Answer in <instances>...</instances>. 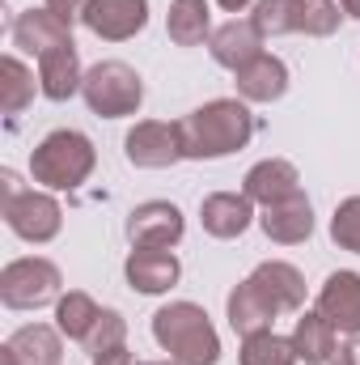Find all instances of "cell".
I'll return each instance as SVG.
<instances>
[{
    "label": "cell",
    "mask_w": 360,
    "mask_h": 365,
    "mask_svg": "<svg viewBox=\"0 0 360 365\" xmlns=\"http://www.w3.org/2000/svg\"><path fill=\"white\" fill-rule=\"evenodd\" d=\"M250 136H255V115H250V106L238 102V98H212V102L195 106L191 115L179 119L182 158H191V162L229 158V153L246 149Z\"/></svg>",
    "instance_id": "6da1fadb"
},
{
    "label": "cell",
    "mask_w": 360,
    "mask_h": 365,
    "mask_svg": "<svg viewBox=\"0 0 360 365\" xmlns=\"http://www.w3.org/2000/svg\"><path fill=\"white\" fill-rule=\"evenodd\" d=\"M153 340L174 365H216L221 361V336L203 306L170 302L153 314Z\"/></svg>",
    "instance_id": "7a4b0ae2"
},
{
    "label": "cell",
    "mask_w": 360,
    "mask_h": 365,
    "mask_svg": "<svg viewBox=\"0 0 360 365\" xmlns=\"http://www.w3.org/2000/svg\"><path fill=\"white\" fill-rule=\"evenodd\" d=\"M93 166H97L93 140L85 132H73V128H60V132L43 136L34 145V153H30L34 182L51 187V191H77L93 175Z\"/></svg>",
    "instance_id": "3957f363"
},
{
    "label": "cell",
    "mask_w": 360,
    "mask_h": 365,
    "mask_svg": "<svg viewBox=\"0 0 360 365\" xmlns=\"http://www.w3.org/2000/svg\"><path fill=\"white\" fill-rule=\"evenodd\" d=\"M85 106L102 119H123V115H136L140 102H144V81L132 64L123 60H102L85 73Z\"/></svg>",
    "instance_id": "277c9868"
},
{
    "label": "cell",
    "mask_w": 360,
    "mask_h": 365,
    "mask_svg": "<svg viewBox=\"0 0 360 365\" xmlns=\"http://www.w3.org/2000/svg\"><path fill=\"white\" fill-rule=\"evenodd\" d=\"M60 284H64V276H60V268L51 259L26 255V259L4 264V272H0V302L9 310H38L47 302H60Z\"/></svg>",
    "instance_id": "5b68a950"
},
{
    "label": "cell",
    "mask_w": 360,
    "mask_h": 365,
    "mask_svg": "<svg viewBox=\"0 0 360 365\" xmlns=\"http://www.w3.org/2000/svg\"><path fill=\"white\" fill-rule=\"evenodd\" d=\"M4 221L26 242H51L64 225V208L47 191H21L13 204H4Z\"/></svg>",
    "instance_id": "8992f818"
},
{
    "label": "cell",
    "mask_w": 360,
    "mask_h": 365,
    "mask_svg": "<svg viewBox=\"0 0 360 365\" xmlns=\"http://www.w3.org/2000/svg\"><path fill=\"white\" fill-rule=\"evenodd\" d=\"M182 234H186V221H182L179 204L170 200H149V204H136L132 217H127V238L132 247H157V251H170L179 247Z\"/></svg>",
    "instance_id": "52a82bcc"
},
{
    "label": "cell",
    "mask_w": 360,
    "mask_h": 365,
    "mask_svg": "<svg viewBox=\"0 0 360 365\" xmlns=\"http://www.w3.org/2000/svg\"><path fill=\"white\" fill-rule=\"evenodd\" d=\"M123 153L132 166L140 170H166L182 158V145H179V123H162V119H144L127 132L123 140Z\"/></svg>",
    "instance_id": "ba28073f"
},
{
    "label": "cell",
    "mask_w": 360,
    "mask_h": 365,
    "mask_svg": "<svg viewBox=\"0 0 360 365\" xmlns=\"http://www.w3.org/2000/svg\"><path fill=\"white\" fill-rule=\"evenodd\" d=\"M263 38H268V34L255 26V17H229L225 26L212 30L208 51H212V60H216L221 68L238 73V68H246L250 60L263 56Z\"/></svg>",
    "instance_id": "9c48e42d"
},
{
    "label": "cell",
    "mask_w": 360,
    "mask_h": 365,
    "mask_svg": "<svg viewBox=\"0 0 360 365\" xmlns=\"http://www.w3.org/2000/svg\"><path fill=\"white\" fill-rule=\"evenodd\" d=\"M335 331L360 336V272H331L318 289V306H314Z\"/></svg>",
    "instance_id": "30bf717a"
},
{
    "label": "cell",
    "mask_w": 360,
    "mask_h": 365,
    "mask_svg": "<svg viewBox=\"0 0 360 365\" xmlns=\"http://www.w3.org/2000/svg\"><path fill=\"white\" fill-rule=\"evenodd\" d=\"M123 276H127V284H132L136 293L157 297V293H170V289L179 284L182 264H179V255H174V251L132 247V255H127V264H123Z\"/></svg>",
    "instance_id": "8fae6325"
},
{
    "label": "cell",
    "mask_w": 360,
    "mask_h": 365,
    "mask_svg": "<svg viewBox=\"0 0 360 365\" xmlns=\"http://www.w3.org/2000/svg\"><path fill=\"white\" fill-rule=\"evenodd\" d=\"M85 26L106 43H127L149 26V0H93Z\"/></svg>",
    "instance_id": "7c38bea8"
},
{
    "label": "cell",
    "mask_w": 360,
    "mask_h": 365,
    "mask_svg": "<svg viewBox=\"0 0 360 365\" xmlns=\"http://www.w3.org/2000/svg\"><path fill=\"white\" fill-rule=\"evenodd\" d=\"M60 327L47 323H30L17 327L9 336V344L0 349V365H60L64 361V344H60Z\"/></svg>",
    "instance_id": "4fadbf2b"
},
{
    "label": "cell",
    "mask_w": 360,
    "mask_h": 365,
    "mask_svg": "<svg viewBox=\"0 0 360 365\" xmlns=\"http://www.w3.org/2000/svg\"><path fill=\"white\" fill-rule=\"evenodd\" d=\"M73 43V26H64L51 9H26L17 21H13V47L30 51V56H47L55 47H68Z\"/></svg>",
    "instance_id": "5bb4252c"
},
{
    "label": "cell",
    "mask_w": 360,
    "mask_h": 365,
    "mask_svg": "<svg viewBox=\"0 0 360 365\" xmlns=\"http://www.w3.org/2000/svg\"><path fill=\"white\" fill-rule=\"evenodd\" d=\"M297 191H301V175H297V166L284 162V158H268V162L250 166L246 179H242V195H246L250 204H263V208L288 200V195H297Z\"/></svg>",
    "instance_id": "9a60e30c"
},
{
    "label": "cell",
    "mask_w": 360,
    "mask_h": 365,
    "mask_svg": "<svg viewBox=\"0 0 360 365\" xmlns=\"http://www.w3.org/2000/svg\"><path fill=\"white\" fill-rule=\"evenodd\" d=\"M259 225H263V234H268L271 242H280V247L305 242L314 234V204L305 200V191H297V195H288V200L263 208Z\"/></svg>",
    "instance_id": "2e32d148"
},
{
    "label": "cell",
    "mask_w": 360,
    "mask_h": 365,
    "mask_svg": "<svg viewBox=\"0 0 360 365\" xmlns=\"http://www.w3.org/2000/svg\"><path fill=\"white\" fill-rule=\"evenodd\" d=\"M280 306L263 293V284L255 276H246L233 293H229V327L238 336H255V331H271Z\"/></svg>",
    "instance_id": "e0dca14e"
},
{
    "label": "cell",
    "mask_w": 360,
    "mask_h": 365,
    "mask_svg": "<svg viewBox=\"0 0 360 365\" xmlns=\"http://www.w3.org/2000/svg\"><path fill=\"white\" fill-rule=\"evenodd\" d=\"M199 221H203V230L212 238H242L250 230V221H255V208L238 191H212L199 204Z\"/></svg>",
    "instance_id": "ac0fdd59"
},
{
    "label": "cell",
    "mask_w": 360,
    "mask_h": 365,
    "mask_svg": "<svg viewBox=\"0 0 360 365\" xmlns=\"http://www.w3.org/2000/svg\"><path fill=\"white\" fill-rule=\"evenodd\" d=\"M85 86V73H81V56H77V43L68 47H55L38 60V90L47 93L51 102H68L73 93H81Z\"/></svg>",
    "instance_id": "d6986e66"
},
{
    "label": "cell",
    "mask_w": 360,
    "mask_h": 365,
    "mask_svg": "<svg viewBox=\"0 0 360 365\" xmlns=\"http://www.w3.org/2000/svg\"><path fill=\"white\" fill-rule=\"evenodd\" d=\"M233 77H238L242 102H275V98H284V90H288V64L280 56H268V51L259 60H250L246 68H238Z\"/></svg>",
    "instance_id": "ffe728a7"
},
{
    "label": "cell",
    "mask_w": 360,
    "mask_h": 365,
    "mask_svg": "<svg viewBox=\"0 0 360 365\" xmlns=\"http://www.w3.org/2000/svg\"><path fill=\"white\" fill-rule=\"evenodd\" d=\"M292 349H297V361L305 365H331L335 349H339V331L318 314V310H305L297 319V331H292Z\"/></svg>",
    "instance_id": "44dd1931"
},
{
    "label": "cell",
    "mask_w": 360,
    "mask_h": 365,
    "mask_svg": "<svg viewBox=\"0 0 360 365\" xmlns=\"http://www.w3.org/2000/svg\"><path fill=\"white\" fill-rule=\"evenodd\" d=\"M250 276L263 284V293H268L280 310H301V306H305V276L297 272L292 264L268 259V264H259Z\"/></svg>",
    "instance_id": "7402d4cb"
},
{
    "label": "cell",
    "mask_w": 360,
    "mask_h": 365,
    "mask_svg": "<svg viewBox=\"0 0 360 365\" xmlns=\"http://www.w3.org/2000/svg\"><path fill=\"white\" fill-rule=\"evenodd\" d=\"M166 30L179 47H199L203 38H212V13L208 0H170L166 13Z\"/></svg>",
    "instance_id": "603a6c76"
},
{
    "label": "cell",
    "mask_w": 360,
    "mask_h": 365,
    "mask_svg": "<svg viewBox=\"0 0 360 365\" xmlns=\"http://www.w3.org/2000/svg\"><path fill=\"white\" fill-rule=\"evenodd\" d=\"M97 314H102V306L93 302L90 293H81V289H73V293H64L55 302V327L68 340H85L93 331V323H97Z\"/></svg>",
    "instance_id": "cb8c5ba5"
},
{
    "label": "cell",
    "mask_w": 360,
    "mask_h": 365,
    "mask_svg": "<svg viewBox=\"0 0 360 365\" xmlns=\"http://www.w3.org/2000/svg\"><path fill=\"white\" fill-rule=\"evenodd\" d=\"M0 110L4 115H17L34 102V73L17 60V56H4L0 60Z\"/></svg>",
    "instance_id": "d4e9b609"
},
{
    "label": "cell",
    "mask_w": 360,
    "mask_h": 365,
    "mask_svg": "<svg viewBox=\"0 0 360 365\" xmlns=\"http://www.w3.org/2000/svg\"><path fill=\"white\" fill-rule=\"evenodd\" d=\"M242 365H297V349L292 340L275 336V331H255V336H242Z\"/></svg>",
    "instance_id": "484cf974"
},
{
    "label": "cell",
    "mask_w": 360,
    "mask_h": 365,
    "mask_svg": "<svg viewBox=\"0 0 360 365\" xmlns=\"http://www.w3.org/2000/svg\"><path fill=\"white\" fill-rule=\"evenodd\" d=\"M344 4L339 0H297V34H309V38H327L339 30V13Z\"/></svg>",
    "instance_id": "4316f807"
},
{
    "label": "cell",
    "mask_w": 360,
    "mask_h": 365,
    "mask_svg": "<svg viewBox=\"0 0 360 365\" xmlns=\"http://www.w3.org/2000/svg\"><path fill=\"white\" fill-rule=\"evenodd\" d=\"M81 344H85L90 357H102V353H110V349H123V344H127V319H123L119 310H102L97 323H93V331Z\"/></svg>",
    "instance_id": "83f0119b"
},
{
    "label": "cell",
    "mask_w": 360,
    "mask_h": 365,
    "mask_svg": "<svg viewBox=\"0 0 360 365\" xmlns=\"http://www.w3.org/2000/svg\"><path fill=\"white\" fill-rule=\"evenodd\" d=\"M255 26L280 38V34H297V0H259L255 4Z\"/></svg>",
    "instance_id": "f1b7e54d"
},
{
    "label": "cell",
    "mask_w": 360,
    "mask_h": 365,
    "mask_svg": "<svg viewBox=\"0 0 360 365\" xmlns=\"http://www.w3.org/2000/svg\"><path fill=\"white\" fill-rule=\"evenodd\" d=\"M331 238H335L339 251L360 255V195H348V200L335 208V217H331Z\"/></svg>",
    "instance_id": "f546056e"
},
{
    "label": "cell",
    "mask_w": 360,
    "mask_h": 365,
    "mask_svg": "<svg viewBox=\"0 0 360 365\" xmlns=\"http://www.w3.org/2000/svg\"><path fill=\"white\" fill-rule=\"evenodd\" d=\"M93 0H43V9H51L64 26H77V21H85V13H90Z\"/></svg>",
    "instance_id": "4dcf8cb0"
},
{
    "label": "cell",
    "mask_w": 360,
    "mask_h": 365,
    "mask_svg": "<svg viewBox=\"0 0 360 365\" xmlns=\"http://www.w3.org/2000/svg\"><path fill=\"white\" fill-rule=\"evenodd\" d=\"M331 365H360V336H352L348 344H339L335 357H331Z\"/></svg>",
    "instance_id": "1f68e13d"
},
{
    "label": "cell",
    "mask_w": 360,
    "mask_h": 365,
    "mask_svg": "<svg viewBox=\"0 0 360 365\" xmlns=\"http://www.w3.org/2000/svg\"><path fill=\"white\" fill-rule=\"evenodd\" d=\"M93 365H140V361H136V353H127V344H123V349H110V353L93 357Z\"/></svg>",
    "instance_id": "d6a6232c"
},
{
    "label": "cell",
    "mask_w": 360,
    "mask_h": 365,
    "mask_svg": "<svg viewBox=\"0 0 360 365\" xmlns=\"http://www.w3.org/2000/svg\"><path fill=\"white\" fill-rule=\"evenodd\" d=\"M216 4H221V9H225V13H242V9H246V4H250V0H216Z\"/></svg>",
    "instance_id": "836d02e7"
},
{
    "label": "cell",
    "mask_w": 360,
    "mask_h": 365,
    "mask_svg": "<svg viewBox=\"0 0 360 365\" xmlns=\"http://www.w3.org/2000/svg\"><path fill=\"white\" fill-rule=\"evenodd\" d=\"M339 4H344V13H348V17H356V21H360V0H339Z\"/></svg>",
    "instance_id": "e575fe53"
},
{
    "label": "cell",
    "mask_w": 360,
    "mask_h": 365,
    "mask_svg": "<svg viewBox=\"0 0 360 365\" xmlns=\"http://www.w3.org/2000/svg\"><path fill=\"white\" fill-rule=\"evenodd\" d=\"M153 365H174V361H153Z\"/></svg>",
    "instance_id": "d590c367"
}]
</instances>
